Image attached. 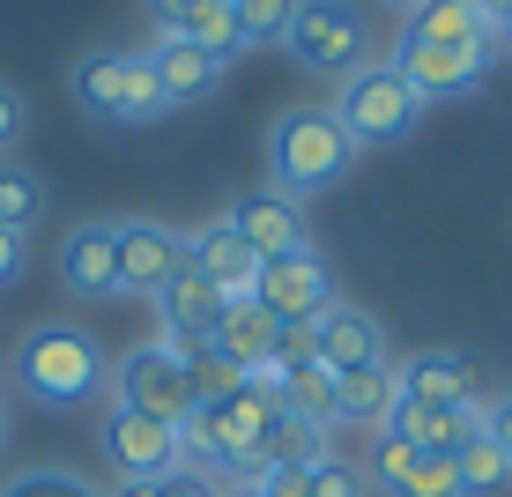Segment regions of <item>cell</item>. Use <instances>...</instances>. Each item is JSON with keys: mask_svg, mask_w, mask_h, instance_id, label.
Returning a JSON list of instances; mask_svg holds the SVG:
<instances>
[{"mask_svg": "<svg viewBox=\"0 0 512 497\" xmlns=\"http://www.w3.org/2000/svg\"><path fill=\"white\" fill-rule=\"evenodd\" d=\"M15 386L38 408H82L104 394V349L90 327H67V319H38V327L15 342Z\"/></svg>", "mask_w": 512, "mask_h": 497, "instance_id": "1", "label": "cell"}, {"mask_svg": "<svg viewBox=\"0 0 512 497\" xmlns=\"http://www.w3.org/2000/svg\"><path fill=\"white\" fill-rule=\"evenodd\" d=\"M349 164H357V141L342 134L334 112H282L275 119V134H268V179H275V193H290V201L327 193Z\"/></svg>", "mask_w": 512, "mask_h": 497, "instance_id": "2", "label": "cell"}, {"mask_svg": "<svg viewBox=\"0 0 512 497\" xmlns=\"http://www.w3.org/2000/svg\"><path fill=\"white\" fill-rule=\"evenodd\" d=\"M75 104L90 119H112V127H149L171 104L156 90L149 52H82L75 60Z\"/></svg>", "mask_w": 512, "mask_h": 497, "instance_id": "3", "label": "cell"}, {"mask_svg": "<svg viewBox=\"0 0 512 497\" xmlns=\"http://www.w3.org/2000/svg\"><path fill=\"white\" fill-rule=\"evenodd\" d=\"M334 119H342V134L357 141H401V134H416V119H423V97L401 82V67L386 60V67H357V75L342 82V104H334Z\"/></svg>", "mask_w": 512, "mask_h": 497, "instance_id": "4", "label": "cell"}, {"mask_svg": "<svg viewBox=\"0 0 512 497\" xmlns=\"http://www.w3.org/2000/svg\"><path fill=\"white\" fill-rule=\"evenodd\" d=\"M290 60L312 67V75H357L364 67V15L349 0H297V23H290Z\"/></svg>", "mask_w": 512, "mask_h": 497, "instance_id": "5", "label": "cell"}, {"mask_svg": "<svg viewBox=\"0 0 512 497\" xmlns=\"http://www.w3.org/2000/svg\"><path fill=\"white\" fill-rule=\"evenodd\" d=\"M112 408H134V416H156V423L179 431V423L193 416V386H186L179 357H171L164 342L127 349V357L112 364Z\"/></svg>", "mask_w": 512, "mask_h": 497, "instance_id": "6", "label": "cell"}, {"mask_svg": "<svg viewBox=\"0 0 512 497\" xmlns=\"http://www.w3.org/2000/svg\"><path fill=\"white\" fill-rule=\"evenodd\" d=\"M104 453H112L119 483H164L179 468V431L156 416H134V408H112L104 416Z\"/></svg>", "mask_w": 512, "mask_h": 497, "instance_id": "7", "label": "cell"}, {"mask_svg": "<svg viewBox=\"0 0 512 497\" xmlns=\"http://www.w3.org/2000/svg\"><path fill=\"white\" fill-rule=\"evenodd\" d=\"M409 401H438V408H490V371L468 349H423L394 371Z\"/></svg>", "mask_w": 512, "mask_h": 497, "instance_id": "8", "label": "cell"}, {"mask_svg": "<svg viewBox=\"0 0 512 497\" xmlns=\"http://www.w3.org/2000/svg\"><path fill=\"white\" fill-rule=\"evenodd\" d=\"M119 238V297H164V282L186 268V238L164 223H112Z\"/></svg>", "mask_w": 512, "mask_h": 497, "instance_id": "9", "label": "cell"}, {"mask_svg": "<svg viewBox=\"0 0 512 497\" xmlns=\"http://www.w3.org/2000/svg\"><path fill=\"white\" fill-rule=\"evenodd\" d=\"M490 52L498 45H409L401 38V52H394V67H401V82L431 104V97H461V90H475V82L490 75Z\"/></svg>", "mask_w": 512, "mask_h": 497, "instance_id": "10", "label": "cell"}, {"mask_svg": "<svg viewBox=\"0 0 512 497\" xmlns=\"http://www.w3.org/2000/svg\"><path fill=\"white\" fill-rule=\"evenodd\" d=\"M238 230L245 245H253L260 260H290V253H312V230H305V208L290 201V193H238L231 201V216H223Z\"/></svg>", "mask_w": 512, "mask_h": 497, "instance_id": "11", "label": "cell"}, {"mask_svg": "<svg viewBox=\"0 0 512 497\" xmlns=\"http://www.w3.org/2000/svg\"><path fill=\"white\" fill-rule=\"evenodd\" d=\"M253 305L268 319H320L334 305L327 290V268L320 253H290V260H260V282H253Z\"/></svg>", "mask_w": 512, "mask_h": 497, "instance_id": "12", "label": "cell"}, {"mask_svg": "<svg viewBox=\"0 0 512 497\" xmlns=\"http://www.w3.org/2000/svg\"><path fill=\"white\" fill-rule=\"evenodd\" d=\"M186 268L201 275L223 305H238V297H253V282H260V253L238 238L231 223H201V230L186 238Z\"/></svg>", "mask_w": 512, "mask_h": 497, "instance_id": "13", "label": "cell"}, {"mask_svg": "<svg viewBox=\"0 0 512 497\" xmlns=\"http://www.w3.org/2000/svg\"><path fill=\"white\" fill-rule=\"evenodd\" d=\"M156 8V30H171V38H186L193 52H208L216 67H231L245 38H238V0H149Z\"/></svg>", "mask_w": 512, "mask_h": 497, "instance_id": "14", "label": "cell"}, {"mask_svg": "<svg viewBox=\"0 0 512 497\" xmlns=\"http://www.w3.org/2000/svg\"><path fill=\"white\" fill-rule=\"evenodd\" d=\"M216 357L238 371V379H275L282 386V371H275V319L253 305V297H238V305H223V319H216Z\"/></svg>", "mask_w": 512, "mask_h": 497, "instance_id": "15", "label": "cell"}, {"mask_svg": "<svg viewBox=\"0 0 512 497\" xmlns=\"http://www.w3.org/2000/svg\"><path fill=\"white\" fill-rule=\"evenodd\" d=\"M60 282L75 297H119V238L112 223H75L60 238Z\"/></svg>", "mask_w": 512, "mask_h": 497, "instance_id": "16", "label": "cell"}, {"mask_svg": "<svg viewBox=\"0 0 512 497\" xmlns=\"http://www.w3.org/2000/svg\"><path fill=\"white\" fill-rule=\"evenodd\" d=\"M320 364L342 379V371H364V364H386V334L364 305H327L320 312Z\"/></svg>", "mask_w": 512, "mask_h": 497, "instance_id": "17", "label": "cell"}, {"mask_svg": "<svg viewBox=\"0 0 512 497\" xmlns=\"http://www.w3.org/2000/svg\"><path fill=\"white\" fill-rule=\"evenodd\" d=\"M483 423V408H438V401H394V416H386V438H401V446L416 453H453L461 438Z\"/></svg>", "mask_w": 512, "mask_h": 497, "instance_id": "18", "label": "cell"}, {"mask_svg": "<svg viewBox=\"0 0 512 497\" xmlns=\"http://www.w3.org/2000/svg\"><path fill=\"white\" fill-rule=\"evenodd\" d=\"M149 67H156V90H164V104H201V97H216V82H223V67L208 60V52H193L186 38H171V30H156Z\"/></svg>", "mask_w": 512, "mask_h": 497, "instance_id": "19", "label": "cell"}, {"mask_svg": "<svg viewBox=\"0 0 512 497\" xmlns=\"http://www.w3.org/2000/svg\"><path fill=\"white\" fill-rule=\"evenodd\" d=\"M401 401V379L394 364H364V371H342V394H334V423H364V431H386Z\"/></svg>", "mask_w": 512, "mask_h": 497, "instance_id": "20", "label": "cell"}, {"mask_svg": "<svg viewBox=\"0 0 512 497\" xmlns=\"http://www.w3.org/2000/svg\"><path fill=\"white\" fill-rule=\"evenodd\" d=\"M156 312H164V334H193V342H208L216 319H223V297L208 290L193 268H179V275L164 282V297H156Z\"/></svg>", "mask_w": 512, "mask_h": 497, "instance_id": "21", "label": "cell"}, {"mask_svg": "<svg viewBox=\"0 0 512 497\" xmlns=\"http://www.w3.org/2000/svg\"><path fill=\"white\" fill-rule=\"evenodd\" d=\"M409 45H505V38L483 30L468 0H423V8H409Z\"/></svg>", "mask_w": 512, "mask_h": 497, "instance_id": "22", "label": "cell"}, {"mask_svg": "<svg viewBox=\"0 0 512 497\" xmlns=\"http://www.w3.org/2000/svg\"><path fill=\"white\" fill-rule=\"evenodd\" d=\"M453 475H461V497H498V490H512V460H505V446L483 431V423L453 446Z\"/></svg>", "mask_w": 512, "mask_h": 497, "instance_id": "23", "label": "cell"}, {"mask_svg": "<svg viewBox=\"0 0 512 497\" xmlns=\"http://www.w3.org/2000/svg\"><path fill=\"white\" fill-rule=\"evenodd\" d=\"M334 394H342V379H334L327 364H297V371H282V386H275L282 416L320 423V431H334Z\"/></svg>", "mask_w": 512, "mask_h": 497, "instance_id": "24", "label": "cell"}, {"mask_svg": "<svg viewBox=\"0 0 512 497\" xmlns=\"http://www.w3.org/2000/svg\"><path fill=\"white\" fill-rule=\"evenodd\" d=\"M45 216V186L38 171H23L15 156H0V230H15V238H30V223Z\"/></svg>", "mask_w": 512, "mask_h": 497, "instance_id": "25", "label": "cell"}, {"mask_svg": "<svg viewBox=\"0 0 512 497\" xmlns=\"http://www.w3.org/2000/svg\"><path fill=\"white\" fill-rule=\"evenodd\" d=\"M268 460H275V468H320V460H327V431H320V423L282 416L275 438H268Z\"/></svg>", "mask_w": 512, "mask_h": 497, "instance_id": "26", "label": "cell"}, {"mask_svg": "<svg viewBox=\"0 0 512 497\" xmlns=\"http://www.w3.org/2000/svg\"><path fill=\"white\" fill-rule=\"evenodd\" d=\"M297 23V0H238V38L245 45H282Z\"/></svg>", "mask_w": 512, "mask_h": 497, "instance_id": "27", "label": "cell"}, {"mask_svg": "<svg viewBox=\"0 0 512 497\" xmlns=\"http://www.w3.org/2000/svg\"><path fill=\"white\" fill-rule=\"evenodd\" d=\"M394 497H461V475H453V453H416V468L401 475Z\"/></svg>", "mask_w": 512, "mask_h": 497, "instance_id": "28", "label": "cell"}, {"mask_svg": "<svg viewBox=\"0 0 512 497\" xmlns=\"http://www.w3.org/2000/svg\"><path fill=\"white\" fill-rule=\"evenodd\" d=\"M0 497H104L97 483H82L75 468H30V475H15Z\"/></svg>", "mask_w": 512, "mask_h": 497, "instance_id": "29", "label": "cell"}, {"mask_svg": "<svg viewBox=\"0 0 512 497\" xmlns=\"http://www.w3.org/2000/svg\"><path fill=\"white\" fill-rule=\"evenodd\" d=\"M320 364V319H275V371Z\"/></svg>", "mask_w": 512, "mask_h": 497, "instance_id": "30", "label": "cell"}, {"mask_svg": "<svg viewBox=\"0 0 512 497\" xmlns=\"http://www.w3.org/2000/svg\"><path fill=\"white\" fill-rule=\"evenodd\" d=\"M312 497H364V475L349 468L342 453H327L320 468H312Z\"/></svg>", "mask_w": 512, "mask_h": 497, "instance_id": "31", "label": "cell"}, {"mask_svg": "<svg viewBox=\"0 0 512 497\" xmlns=\"http://www.w3.org/2000/svg\"><path fill=\"white\" fill-rule=\"evenodd\" d=\"M416 468V446H401V438H379V453H372V475L386 490H401V475Z\"/></svg>", "mask_w": 512, "mask_h": 497, "instance_id": "32", "label": "cell"}, {"mask_svg": "<svg viewBox=\"0 0 512 497\" xmlns=\"http://www.w3.org/2000/svg\"><path fill=\"white\" fill-rule=\"evenodd\" d=\"M164 497H231V490H223V475H208V468H171Z\"/></svg>", "mask_w": 512, "mask_h": 497, "instance_id": "33", "label": "cell"}, {"mask_svg": "<svg viewBox=\"0 0 512 497\" xmlns=\"http://www.w3.org/2000/svg\"><path fill=\"white\" fill-rule=\"evenodd\" d=\"M260 497H312V468H268Z\"/></svg>", "mask_w": 512, "mask_h": 497, "instance_id": "34", "label": "cell"}, {"mask_svg": "<svg viewBox=\"0 0 512 497\" xmlns=\"http://www.w3.org/2000/svg\"><path fill=\"white\" fill-rule=\"evenodd\" d=\"M483 431L498 438V446H505V460H512V394H498V401L483 408Z\"/></svg>", "mask_w": 512, "mask_h": 497, "instance_id": "35", "label": "cell"}, {"mask_svg": "<svg viewBox=\"0 0 512 497\" xmlns=\"http://www.w3.org/2000/svg\"><path fill=\"white\" fill-rule=\"evenodd\" d=\"M15 134H23V97L0 82V149H15Z\"/></svg>", "mask_w": 512, "mask_h": 497, "instance_id": "36", "label": "cell"}, {"mask_svg": "<svg viewBox=\"0 0 512 497\" xmlns=\"http://www.w3.org/2000/svg\"><path fill=\"white\" fill-rule=\"evenodd\" d=\"M23 260H30V245L15 238V230H0V290H8V282L23 275Z\"/></svg>", "mask_w": 512, "mask_h": 497, "instance_id": "37", "label": "cell"}, {"mask_svg": "<svg viewBox=\"0 0 512 497\" xmlns=\"http://www.w3.org/2000/svg\"><path fill=\"white\" fill-rule=\"evenodd\" d=\"M468 8L483 15V30H498V38L512 30V0H468Z\"/></svg>", "mask_w": 512, "mask_h": 497, "instance_id": "38", "label": "cell"}, {"mask_svg": "<svg viewBox=\"0 0 512 497\" xmlns=\"http://www.w3.org/2000/svg\"><path fill=\"white\" fill-rule=\"evenodd\" d=\"M112 497H164V483H119Z\"/></svg>", "mask_w": 512, "mask_h": 497, "instance_id": "39", "label": "cell"}, {"mask_svg": "<svg viewBox=\"0 0 512 497\" xmlns=\"http://www.w3.org/2000/svg\"><path fill=\"white\" fill-rule=\"evenodd\" d=\"M0 446H8V401H0Z\"/></svg>", "mask_w": 512, "mask_h": 497, "instance_id": "40", "label": "cell"}, {"mask_svg": "<svg viewBox=\"0 0 512 497\" xmlns=\"http://www.w3.org/2000/svg\"><path fill=\"white\" fill-rule=\"evenodd\" d=\"M386 8H401V15H409V8H423V0H386Z\"/></svg>", "mask_w": 512, "mask_h": 497, "instance_id": "41", "label": "cell"}, {"mask_svg": "<svg viewBox=\"0 0 512 497\" xmlns=\"http://www.w3.org/2000/svg\"><path fill=\"white\" fill-rule=\"evenodd\" d=\"M231 497H260V490H231Z\"/></svg>", "mask_w": 512, "mask_h": 497, "instance_id": "42", "label": "cell"}, {"mask_svg": "<svg viewBox=\"0 0 512 497\" xmlns=\"http://www.w3.org/2000/svg\"><path fill=\"white\" fill-rule=\"evenodd\" d=\"M505 45H512V30H505Z\"/></svg>", "mask_w": 512, "mask_h": 497, "instance_id": "43", "label": "cell"}]
</instances>
